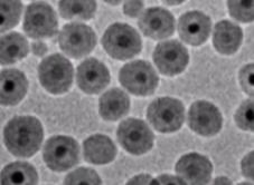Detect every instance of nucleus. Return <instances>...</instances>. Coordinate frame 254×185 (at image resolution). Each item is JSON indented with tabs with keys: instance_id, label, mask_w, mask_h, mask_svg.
<instances>
[{
	"instance_id": "1",
	"label": "nucleus",
	"mask_w": 254,
	"mask_h": 185,
	"mask_svg": "<svg viewBox=\"0 0 254 185\" xmlns=\"http://www.w3.org/2000/svg\"><path fill=\"white\" fill-rule=\"evenodd\" d=\"M44 139L42 123L34 116H16L3 131L8 151L17 157H30L38 152Z\"/></svg>"
},
{
	"instance_id": "2",
	"label": "nucleus",
	"mask_w": 254,
	"mask_h": 185,
	"mask_svg": "<svg viewBox=\"0 0 254 185\" xmlns=\"http://www.w3.org/2000/svg\"><path fill=\"white\" fill-rule=\"evenodd\" d=\"M102 45L112 58L128 60L137 56L142 48L139 33L128 24L111 25L102 37Z\"/></svg>"
},
{
	"instance_id": "3",
	"label": "nucleus",
	"mask_w": 254,
	"mask_h": 185,
	"mask_svg": "<svg viewBox=\"0 0 254 185\" xmlns=\"http://www.w3.org/2000/svg\"><path fill=\"white\" fill-rule=\"evenodd\" d=\"M38 78L48 92L54 95L64 94L73 84V66L71 61L61 54L51 55L39 64Z\"/></svg>"
},
{
	"instance_id": "4",
	"label": "nucleus",
	"mask_w": 254,
	"mask_h": 185,
	"mask_svg": "<svg viewBox=\"0 0 254 185\" xmlns=\"http://www.w3.org/2000/svg\"><path fill=\"white\" fill-rule=\"evenodd\" d=\"M119 81L131 94L150 96L158 87L159 77L149 61L135 60L121 68Z\"/></svg>"
},
{
	"instance_id": "5",
	"label": "nucleus",
	"mask_w": 254,
	"mask_h": 185,
	"mask_svg": "<svg viewBox=\"0 0 254 185\" xmlns=\"http://www.w3.org/2000/svg\"><path fill=\"white\" fill-rule=\"evenodd\" d=\"M147 118L159 133H174L184 124L185 108L177 98L160 97L149 105Z\"/></svg>"
},
{
	"instance_id": "6",
	"label": "nucleus",
	"mask_w": 254,
	"mask_h": 185,
	"mask_svg": "<svg viewBox=\"0 0 254 185\" xmlns=\"http://www.w3.org/2000/svg\"><path fill=\"white\" fill-rule=\"evenodd\" d=\"M43 157L52 171H67L80 162V145L69 136H53L44 145Z\"/></svg>"
},
{
	"instance_id": "7",
	"label": "nucleus",
	"mask_w": 254,
	"mask_h": 185,
	"mask_svg": "<svg viewBox=\"0 0 254 185\" xmlns=\"http://www.w3.org/2000/svg\"><path fill=\"white\" fill-rule=\"evenodd\" d=\"M61 49L68 57L82 58L90 54L96 45V35L90 26L82 23L65 25L59 36Z\"/></svg>"
},
{
	"instance_id": "8",
	"label": "nucleus",
	"mask_w": 254,
	"mask_h": 185,
	"mask_svg": "<svg viewBox=\"0 0 254 185\" xmlns=\"http://www.w3.org/2000/svg\"><path fill=\"white\" fill-rule=\"evenodd\" d=\"M117 136L121 146L133 155H142L149 152L155 142L154 133L146 123L133 117L120 123Z\"/></svg>"
},
{
	"instance_id": "9",
	"label": "nucleus",
	"mask_w": 254,
	"mask_h": 185,
	"mask_svg": "<svg viewBox=\"0 0 254 185\" xmlns=\"http://www.w3.org/2000/svg\"><path fill=\"white\" fill-rule=\"evenodd\" d=\"M59 21L53 8L45 2H33L26 8L24 30L34 39L51 38L58 33Z\"/></svg>"
},
{
	"instance_id": "10",
	"label": "nucleus",
	"mask_w": 254,
	"mask_h": 185,
	"mask_svg": "<svg viewBox=\"0 0 254 185\" xmlns=\"http://www.w3.org/2000/svg\"><path fill=\"white\" fill-rule=\"evenodd\" d=\"M152 58L161 74L176 76L185 70L190 61V54L182 43L167 41L157 45Z\"/></svg>"
},
{
	"instance_id": "11",
	"label": "nucleus",
	"mask_w": 254,
	"mask_h": 185,
	"mask_svg": "<svg viewBox=\"0 0 254 185\" xmlns=\"http://www.w3.org/2000/svg\"><path fill=\"white\" fill-rule=\"evenodd\" d=\"M223 117L220 109L206 100L195 102L188 111V126L198 135H216L221 131Z\"/></svg>"
},
{
	"instance_id": "12",
	"label": "nucleus",
	"mask_w": 254,
	"mask_h": 185,
	"mask_svg": "<svg viewBox=\"0 0 254 185\" xmlns=\"http://www.w3.org/2000/svg\"><path fill=\"white\" fill-rule=\"evenodd\" d=\"M212 21L200 11H188L178 20V33L182 41L190 46H199L211 35Z\"/></svg>"
},
{
	"instance_id": "13",
	"label": "nucleus",
	"mask_w": 254,
	"mask_h": 185,
	"mask_svg": "<svg viewBox=\"0 0 254 185\" xmlns=\"http://www.w3.org/2000/svg\"><path fill=\"white\" fill-rule=\"evenodd\" d=\"M76 81L80 90L86 94H99L111 81L107 66L95 58H87L78 65Z\"/></svg>"
},
{
	"instance_id": "14",
	"label": "nucleus",
	"mask_w": 254,
	"mask_h": 185,
	"mask_svg": "<svg viewBox=\"0 0 254 185\" xmlns=\"http://www.w3.org/2000/svg\"><path fill=\"white\" fill-rule=\"evenodd\" d=\"M139 28L144 36L155 39H165L175 32V18L173 14L160 7L149 8L139 18Z\"/></svg>"
},
{
	"instance_id": "15",
	"label": "nucleus",
	"mask_w": 254,
	"mask_h": 185,
	"mask_svg": "<svg viewBox=\"0 0 254 185\" xmlns=\"http://www.w3.org/2000/svg\"><path fill=\"white\" fill-rule=\"evenodd\" d=\"M176 173L186 184L203 185L211 181L213 165L206 156L198 153H190L179 158Z\"/></svg>"
},
{
	"instance_id": "16",
	"label": "nucleus",
	"mask_w": 254,
	"mask_h": 185,
	"mask_svg": "<svg viewBox=\"0 0 254 185\" xmlns=\"http://www.w3.org/2000/svg\"><path fill=\"white\" fill-rule=\"evenodd\" d=\"M0 102L3 106H15L25 97L28 91V81L18 69H3L0 74Z\"/></svg>"
},
{
	"instance_id": "17",
	"label": "nucleus",
	"mask_w": 254,
	"mask_h": 185,
	"mask_svg": "<svg viewBox=\"0 0 254 185\" xmlns=\"http://www.w3.org/2000/svg\"><path fill=\"white\" fill-rule=\"evenodd\" d=\"M83 155L86 162L94 165H106L117 155V147L106 135H92L83 143Z\"/></svg>"
},
{
	"instance_id": "18",
	"label": "nucleus",
	"mask_w": 254,
	"mask_h": 185,
	"mask_svg": "<svg viewBox=\"0 0 254 185\" xmlns=\"http://www.w3.org/2000/svg\"><path fill=\"white\" fill-rule=\"evenodd\" d=\"M243 32L240 26L229 20H222L215 25L213 33V44L222 55H233L242 44Z\"/></svg>"
},
{
	"instance_id": "19",
	"label": "nucleus",
	"mask_w": 254,
	"mask_h": 185,
	"mask_svg": "<svg viewBox=\"0 0 254 185\" xmlns=\"http://www.w3.org/2000/svg\"><path fill=\"white\" fill-rule=\"evenodd\" d=\"M129 96L119 88H112L106 92L99 100L100 116L106 121L120 120L129 113Z\"/></svg>"
},
{
	"instance_id": "20",
	"label": "nucleus",
	"mask_w": 254,
	"mask_h": 185,
	"mask_svg": "<svg viewBox=\"0 0 254 185\" xmlns=\"http://www.w3.org/2000/svg\"><path fill=\"white\" fill-rule=\"evenodd\" d=\"M29 45L27 39L19 33H10L1 37L0 42V63L15 64L27 56Z\"/></svg>"
},
{
	"instance_id": "21",
	"label": "nucleus",
	"mask_w": 254,
	"mask_h": 185,
	"mask_svg": "<svg viewBox=\"0 0 254 185\" xmlns=\"http://www.w3.org/2000/svg\"><path fill=\"white\" fill-rule=\"evenodd\" d=\"M37 183V171L29 163L14 162L3 167L1 171L2 185H33Z\"/></svg>"
},
{
	"instance_id": "22",
	"label": "nucleus",
	"mask_w": 254,
	"mask_h": 185,
	"mask_svg": "<svg viewBox=\"0 0 254 185\" xmlns=\"http://www.w3.org/2000/svg\"><path fill=\"white\" fill-rule=\"evenodd\" d=\"M59 10L61 16L64 19L77 18L89 20L94 17L96 11V2L91 1V0H86V1H82V0H75V1L65 0V1L59 2Z\"/></svg>"
},
{
	"instance_id": "23",
	"label": "nucleus",
	"mask_w": 254,
	"mask_h": 185,
	"mask_svg": "<svg viewBox=\"0 0 254 185\" xmlns=\"http://www.w3.org/2000/svg\"><path fill=\"white\" fill-rule=\"evenodd\" d=\"M23 3L18 0H3L0 2L1 11V33L7 32L18 25Z\"/></svg>"
},
{
	"instance_id": "24",
	"label": "nucleus",
	"mask_w": 254,
	"mask_h": 185,
	"mask_svg": "<svg viewBox=\"0 0 254 185\" xmlns=\"http://www.w3.org/2000/svg\"><path fill=\"white\" fill-rule=\"evenodd\" d=\"M64 184L67 185H80V184H102L99 174L94 170L87 169V167H80L75 171L68 173L64 180Z\"/></svg>"
},
{
	"instance_id": "25",
	"label": "nucleus",
	"mask_w": 254,
	"mask_h": 185,
	"mask_svg": "<svg viewBox=\"0 0 254 185\" xmlns=\"http://www.w3.org/2000/svg\"><path fill=\"white\" fill-rule=\"evenodd\" d=\"M253 111H254L253 99L251 98L245 99L244 102L241 104V106L239 107V109L236 111L234 115L236 125H238L241 130L253 132L254 130Z\"/></svg>"
},
{
	"instance_id": "26",
	"label": "nucleus",
	"mask_w": 254,
	"mask_h": 185,
	"mask_svg": "<svg viewBox=\"0 0 254 185\" xmlns=\"http://www.w3.org/2000/svg\"><path fill=\"white\" fill-rule=\"evenodd\" d=\"M227 7H229L230 15L241 23H251L254 18L252 0H249V1L230 0V1H227Z\"/></svg>"
},
{
	"instance_id": "27",
	"label": "nucleus",
	"mask_w": 254,
	"mask_h": 185,
	"mask_svg": "<svg viewBox=\"0 0 254 185\" xmlns=\"http://www.w3.org/2000/svg\"><path fill=\"white\" fill-rule=\"evenodd\" d=\"M240 83L242 86V90L247 92L248 95L253 96L254 90H253V84H254V65L248 64L241 69L240 72Z\"/></svg>"
},
{
	"instance_id": "28",
	"label": "nucleus",
	"mask_w": 254,
	"mask_h": 185,
	"mask_svg": "<svg viewBox=\"0 0 254 185\" xmlns=\"http://www.w3.org/2000/svg\"><path fill=\"white\" fill-rule=\"evenodd\" d=\"M143 9V2L142 1H126L124 6L125 14L127 16L131 17V18H135L138 17Z\"/></svg>"
},
{
	"instance_id": "29",
	"label": "nucleus",
	"mask_w": 254,
	"mask_h": 185,
	"mask_svg": "<svg viewBox=\"0 0 254 185\" xmlns=\"http://www.w3.org/2000/svg\"><path fill=\"white\" fill-rule=\"evenodd\" d=\"M253 155L254 153H249L247 156L243 158L242 161V172L243 175L248 179H253L254 172H253Z\"/></svg>"
},
{
	"instance_id": "30",
	"label": "nucleus",
	"mask_w": 254,
	"mask_h": 185,
	"mask_svg": "<svg viewBox=\"0 0 254 185\" xmlns=\"http://www.w3.org/2000/svg\"><path fill=\"white\" fill-rule=\"evenodd\" d=\"M152 184H186V182L179 176L165 174L158 176L156 180L152 181Z\"/></svg>"
},
{
	"instance_id": "31",
	"label": "nucleus",
	"mask_w": 254,
	"mask_h": 185,
	"mask_svg": "<svg viewBox=\"0 0 254 185\" xmlns=\"http://www.w3.org/2000/svg\"><path fill=\"white\" fill-rule=\"evenodd\" d=\"M48 50L47 45L43 42H35L32 44V51L34 55H36L38 57H44L46 55V52Z\"/></svg>"
},
{
	"instance_id": "32",
	"label": "nucleus",
	"mask_w": 254,
	"mask_h": 185,
	"mask_svg": "<svg viewBox=\"0 0 254 185\" xmlns=\"http://www.w3.org/2000/svg\"><path fill=\"white\" fill-rule=\"evenodd\" d=\"M154 179L148 174H140L138 176H134L133 179H131L127 184H152Z\"/></svg>"
},
{
	"instance_id": "33",
	"label": "nucleus",
	"mask_w": 254,
	"mask_h": 185,
	"mask_svg": "<svg viewBox=\"0 0 254 185\" xmlns=\"http://www.w3.org/2000/svg\"><path fill=\"white\" fill-rule=\"evenodd\" d=\"M214 184H232V182L226 178H216L214 180Z\"/></svg>"
},
{
	"instance_id": "34",
	"label": "nucleus",
	"mask_w": 254,
	"mask_h": 185,
	"mask_svg": "<svg viewBox=\"0 0 254 185\" xmlns=\"http://www.w3.org/2000/svg\"><path fill=\"white\" fill-rule=\"evenodd\" d=\"M167 5H177V3H182V1H177V2H172V1H167L166 2Z\"/></svg>"
}]
</instances>
